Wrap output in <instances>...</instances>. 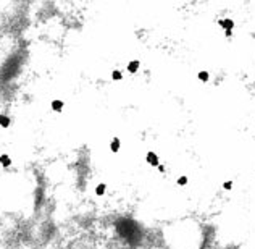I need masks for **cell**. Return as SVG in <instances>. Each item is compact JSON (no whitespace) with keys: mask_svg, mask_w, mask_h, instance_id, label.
Here are the masks:
<instances>
[{"mask_svg":"<svg viewBox=\"0 0 255 249\" xmlns=\"http://www.w3.org/2000/svg\"><path fill=\"white\" fill-rule=\"evenodd\" d=\"M218 25H220L221 28H224V31H233V28H234V21H233V20H229V18H226V20H220V21H218Z\"/></svg>","mask_w":255,"mask_h":249,"instance_id":"cell-1","label":"cell"},{"mask_svg":"<svg viewBox=\"0 0 255 249\" xmlns=\"http://www.w3.org/2000/svg\"><path fill=\"white\" fill-rule=\"evenodd\" d=\"M147 163H150L152 167H158L160 162H158V156L155 152H149L147 154Z\"/></svg>","mask_w":255,"mask_h":249,"instance_id":"cell-2","label":"cell"},{"mask_svg":"<svg viewBox=\"0 0 255 249\" xmlns=\"http://www.w3.org/2000/svg\"><path fill=\"white\" fill-rule=\"evenodd\" d=\"M120 147H121V141H120V138H113L111 143H110V151H111L113 154H116L118 151H120Z\"/></svg>","mask_w":255,"mask_h":249,"instance_id":"cell-3","label":"cell"},{"mask_svg":"<svg viewBox=\"0 0 255 249\" xmlns=\"http://www.w3.org/2000/svg\"><path fill=\"white\" fill-rule=\"evenodd\" d=\"M140 67V62L139 60H133V62L128 63V73H136Z\"/></svg>","mask_w":255,"mask_h":249,"instance_id":"cell-4","label":"cell"},{"mask_svg":"<svg viewBox=\"0 0 255 249\" xmlns=\"http://www.w3.org/2000/svg\"><path fill=\"white\" fill-rule=\"evenodd\" d=\"M50 107H52V110H53V112H61V110H63V102L58 100V99H55V100L50 104Z\"/></svg>","mask_w":255,"mask_h":249,"instance_id":"cell-5","label":"cell"},{"mask_svg":"<svg viewBox=\"0 0 255 249\" xmlns=\"http://www.w3.org/2000/svg\"><path fill=\"white\" fill-rule=\"evenodd\" d=\"M105 191H107V185H105V183H100V185L95 188V194L97 196H103V194H105Z\"/></svg>","mask_w":255,"mask_h":249,"instance_id":"cell-6","label":"cell"},{"mask_svg":"<svg viewBox=\"0 0 255 249\" xmlns=\"http://www.w3.org/2000/svg\"><path fill=\"white\" fill-rule=\"evenodd\" d=\"M0 163H2L3 167H8L11 163V159L7 156V154H2V156H0Z\"/></svg>","mask_w":255,"mask_h":249,"instance_id":"cell-7","label":"cell"},{"mask_svg":"<svg viewBox=\"0 0 255 249\" xmlns=\"http://www.w3.org/2000/svg\"><path fill=\"white\" fill-rule=\"evenodd\" d=\"M0 126H2V128H8V126H10V118L0 115Z\"/></svg>","mask_w":255,"mask_h":249,"instance_id":"cell-8","label":"cell"},{"mask_svg":"<svg viewBox=\"0 0 255 249\" xmlns=\"http://www.w3.org/2000/svg\"><path fill=\"white\" fill-rule=\"evenodd\" d=\"M111 78L115 79V81H120V79H123V73L120 71V70H115V71L111 73Z\"/></svg>","mask_w":255,"mask_h":249,"instance_id":"cell-9","label":"cell"},{"mask_svg":"<svg viewBox=\"0 0 255 249\" xmlns=\"http://www.w3.org/2000/svg\"><path fill=\"white\" fill-rule=\"evenodd\" d=\"M199 79L200 81H208V71H200L199 73Z\"/></svg>","mask_w":255,"mask_h":249,"instance_id":"cell-10","label":"cell"},{"mask_svg":"<svg viewBox=\"0 0 255 249\" xmlns=\"http://www.w3.org/2000/svg\"><path fill=\"white\" fill-rule=\"evenodd\" d=\"M178 185H179V186L187 185V176H184V175H182V176H179V178H178Z\"/></svg>","mask_w":255,"mask_h":249,"instance_id":"cell-11","label":"cell"},{"mask_svg":"<svg viewBox=\"0 0 255 249\" xmlns=\"http://www.w3.org/2000/svg\"><path fill=\"white\" fill-rule=\"evenodd\" d=\"M223 188H224L226 191L233 189V181H224V183H223Z\"/></svg>","mask_w":255,"mask_h":249,"instance_id":"cell-12","label":"cell"},{"mask_svg":"<svg viewBox=\"0 0 255 249\" xmlns=\"http://www.w3.org/2000/svg\"><path fill=\"white\" fill-rule=\"evenodd\" d=\"M224 34L228 36V37H231V36H233V31H224Z\"/></svg>","mask_w":255,"mask_h":249,"instance_id":"cell-13","label":"cell"},{"mask_svg":"<svg viewBox=\"0 0 255 249\" xmlns=\"http://www.w3.org/2000/svg\"><path fill=\"white\" fill-rule=\"evenodd\" d=\"M158 172H165V167H163V165H158Z\"/></svg>","mask_w":255,"mask_h":249,"instance_id":"cell-14","label":"cell"}]
</instances>
